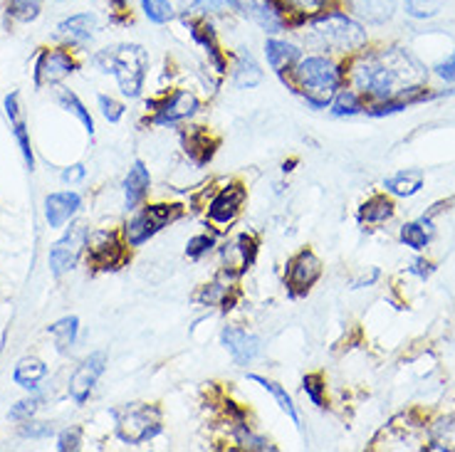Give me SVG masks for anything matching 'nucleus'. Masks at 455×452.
I'll use <instances>...</instances> for the list:
<instances>
[{"mask_svg":"<svg viewBox=\"0 0 455 452\" xmlns=\"http://www.w3.org/2000/svg\"><path fill=\"white\" fill-rule=\"evenodd\" d=\"M347 80L349 87L369 102L406 99L413 107L433 99L431 91L426 90L428 69L406 47L394 45L356 52L347 69Z\"/></svg>","mask_w":455,"mask_h":452,"instance_id":"nucleus-1","label":"nucleus"},{"mask_svg":"<svg viewBox=\"0 0 455 452\" xmlns=\"http://www.w3.org/2000/svg\"><path fill=\"white\" fill-rule=\"evenodd\" d=\"M344 82H347V67L337 57L309 52V55H302L295 69L283 80V84L292 94H297L307 109L324 112L330 109L331 97L344 87Z\"/></svg>","mask_w":455,"mask_h":452,"instance_id":"nucleus-2","label":"nucleus"},{"mask_svg":"<svg viewBox=\"0 0 455 452\" xmlns=\"http://www.w3.org/2000/svg\"><path fill=\"white\" fill-rule=\"evenodd\" d=\"M297 33L302 35L305 45L331 57H352L362 52L369 43L364 23L341 5L319 12Z\"/></svg>","mask_w":455,"mask_h":452,"instance_id":"nucleus-3","label":"nucleus"},{"mask_svg":"<svg viewBox=\"0 0 455 452\" xmlns=\"http://www.w3.org/2000/svg\"><path fill=\"white\" fill-rule=\"evenodd\" d=\"M94 65L112 75L126 99H139L148 75V50L137 43H119L94 55Z\"/></svg>","mask_w":455,"mask_h":452,"instance_id":"nucleus-4","label":"nucleus"},{"mask_svg":"<svg viewBox=\"0 0 455 452\" xmlns=\"http://www.w3.org/2000/svg\"><path fill=\"white\" fill-rule=\"evenodd\" d=\"M114 420V432L124 445H144L164 432V410L156 403L132 400L109 410Z\"/></svg>","mask_w":455,"mask_h":452,"instance_id":"nucleus-5","label":"nucleus"},{"mask_svg":"<svg viewBox=\"0 0 455 452\" xmlns=\"http://www.w3.org/2000/svg\"><path fill=\"white\" fill-rule=\"evenodd\" d=\"M183 215H186V208L181 203L139 205L137 210H132V218L122 226V235L132 250L141 248L151 238H156L164 227L179 223Z\"/></svg>","mask_w":455,"mask_h":452,"instance_id":"nucleus-6","label":"nucleus"},{"mask_svg":"<svg viewBox=\"0 0 455 452\" xmlns=\"http://www.w3.org/2000/svg\"><path fill=\"white\" fill-rule=\"evenodd\" d=\"M144 107L151 114L147 116L148 126H176L201 112V99L191 90H173L161 99H147Z\"/></svg>","mask_w":455,"mask_h":452,"instance_id":"nucleus-7","label":"nucleus"},{"mask_svg":"<svg viewBox=\"0 0 455 452\" xmlns=\"http://www.w3.org/2000/svg\"><path fill=\"white\" fill-rule=\"evenodd\" d=\"M179 20L186 28L188 37L194 40V45L204 50V55L208 57V65L216 69L218 77H226L228 69H230V62H228V52L220 45L213 18L194 15V12H179Z\"/></svg>","mask_w":455,"mask_h":452,"instance_id":"nucleus-8","label":"nucleus"},{"mask_svg":"<svg viewBox=\"0 0 455 452\" xmlns=\"http://www.w3.org/2000/svg\"><path fill=\"white\" fill-rule=\"evenodd\" d=\"M129 250L119 230H97L87 240V262L94 272H116L129 262Z\"/></svg>","mask_w":455,"mask_h":452,"instance_id":"nucleus-9","label":"nucleus"},{"mask_svg":"<svg viewBox=\"0 0 455 452\" xmlns=\"http://www.w3.org/2000/svg\"><path fill=\"white\" fill-rule=\"evenodd\" d=\"M322 260L312 248L297 250L290 260L284 262V289L290 299H302L312 292V287L322 277Z\"/></svg>","mask_w":455,"mask_h":452,"instance_id":"nucleus-10","label":"nucleus"},{"mask_svg":"<svg viewBox=\"0 0 455 452\" xmlns=\"http://www.w3.org/2000/svg\"><path fill=\"white\" fill-rule=\"evenodd\" d=\"M248 201V188L243 181H228L223 188L205 205V220L216 230L230 227L243 213V205Z\"/></svg>","mask_w":455,"mask_h":452,"instance_id":"nucleus-11","label":"nucleus"},{"mask_svg":"<svg viewBox=\"0 0 455 452\" xmlns=\"http://www.w3.org/2000/svg\"><path fill=\"white\" fill-rule=\"evenodd\" d=\"M218 252H220V274L238 282L258 260L260 240L255 233H238L235 238L228 240L226 245H220Z\"/></svg>","mask_w":455,"mask_h":452,"instance_id":"nucleus-12","label":"nucleus"},{"mask_svg":"<svg viewBox=\"0 0 455 452\" xmlns=\"http://www.w3.org/2000/svg\"><path fill=\"white\" fill-rule=\"evenodd\" d=\"M87 240H90V227L84 226V223H72L69 230H65V235L50 248V255H47L50 272L55 277H62V274L75 270L82 252L87 250Z\"/></svg>","mask_w":455,"mask_h":452,"instance_id":"nucleus-13","label":"nucleus"},{"mask_svg":"<svg viewBox=\"0 0 455 452\" xmlns=\"http://www.w3.org/2000/svg\"><path fill=\"white\" fill-rule=\"evenodd\" d=\"M77 59L72 55L69 47H45L40 50V55L35 59L33 67V84L35 90H43L47 84H60L68 80L69 75L77 72Z\"/></svg>","mask_w":455,"mask_h":452,"instance_id":"nucleus-14","label":"nucleus"},{"mask_svg":"<svg viewBox=\"0 0 455 452\" xmlns=\"http://www.w3.org/2000/svg\"><path fill=\"white\" fill-rule=\"evenodd\" d=\"M104 371H107V353H104V351H94V353H90V356L72 371V376H69V398H72L77 406H84V403L90 400L94 385L100 384V378L104 376Z\"/></svg>","mask_w":455,"mask_h":452,"instance_id":"nucleus-15","label":"nucleus"},{"mask_svg":"<svg viewBox=\"0 0 455 452\" xmlns=\"http://www.w3.org/2000/svg\"><path fill=\"white\" fill-rule=\"evenodd\" d=\"M243 15L251 18L252 23L265 33V37L292 33L290 18L277 0H243Z\"/></svg>","mask_w":455,"mask_h":452,"instance_id":"nucleus-16","label":"nucleus"},{"mask_svg":"<svg viewBox=\"0 0 455 452\" xmlns=\"http://www.w3.org/2000/svg\"><path fill=\"white\" fill-rule=\"evenodd\" d=\"M262 55L267 59V67L273 69L275 77L283 82L295 65L302 59L305 50L295 40H287L283 35H267L265 37V45H262Z\"/></svg>","mask_w":455,"mask_h":452,"instance_id":"nucleus-17","label":"nucleus"},{"mask_svg":"<svg viewBox=\"0 0 455 452\" xmlns=\"http://www.w3.org/2000/svg\"><path fill=\"white\" fill-rule=\"evenodd\" d=\"M220 344L230 353V359L235 366L245 369L251 366L262 353V341L258 334H252L248 329L240 327H223L220 329Z\"/></svg>","mask_w":455,"mask_h":452,"instance_id":"nucleus-18","label":"nucleus"},{"mask_svg":"<svg viewBox=\"0 0 455 452\" xmlns=\"http://www.w3.org/2000/svg\"><path fill=\"white\" fill-rule=\"evenodd\" d=\"M57 37L62 40L65 47H75V50H82L87 47L94 40V35L100 30V20L94 12H75V15H68L65 20L57 23Z\"/></svg>","mask_w":455,"mask_h":452,"instance_id":"nucleus-19","label":"nucleus"},{"mask_svg":"<svg viewBox=\"0 0 455 452\" xmlns=\"http://www.w3.org/2000/svg\"><path fill=\"white\" fill-rule=\"evenodd\" d=\"M181 147L188 161L198 169H204L213 161L220 141L205 126H186L181 131Z\"/></svg>","mask_w":455,"mask_h":452,"instance_id":"nucleus-20","label":"nucleus"},{"mask_svg":"<svg viewBox=\"0 0 455 452\" xmlns=\"http://www.w3.org/2000/svg\"><path fill=\"white\" fill-rule=\"evenodd\" d=\"M5 116H8V122H11L12 136H15V141H18V148H20V156L25 161V169L35 170V154H33V144H30V129L25 124V116H23V107H20V94L18 91H11L8 97H5Z\"/></svg>","mask_w":455,"mask_h":452,"instance_id":"nucleus-21","label":"nucleus"},{"mask_svg":"<svg viewBox=\"0 0 455 452\" xmlns=\"http://www.w3.org/2000/svg\"><path fill=\"white\" fill-rule=\"evenodd\" d=\"M240 292L235 289V280H228L226 274L218 272L213 282L204 284L198 292L194 294V302L201 306H220V312H230L238 305Z\"/></svg>","mask_w":455,"mask_h":452,"instance_id":"nucleus-22","label":"nucleus"},{"mask_svg":"<svg viewBox=\"0 0 455 452\" xmlns=\"http://www.w3.org/2000/svg\"><path fill=\"white\" fill-rule=\"evenodd\" d=\"M82 195L77 191H57L45 198V220L50 227H65L80 213Z\"/></svg>","mask_w":455,"mask_h":452,"instance_id":"nucleus-23","label":"nucleus"},{"mask_svg":"<svg viewBox=\"0 0 455 452\" xmlns=\"http://www.w3.org/2000/svg\"><path fill=\"white\" fill-rule=\"evenodd\" d=\"M124 208L132 213L137 210L139 205H144V201L148 198V191H151V170L141 159H137L132 166H129V173L124 176Z\"/></svg>","mask_w":455,"mask_h":452,"instance_id":"nucleus-24","label":"nucleus"},{"mask_svg":"<svg viewBox=\"0 0 455 452\" xmlns=\"http://www.w3.org/2000/svg\"><path fill=\"white\" fill-rule=\"evenodd\" d=\"M230 75H233V84L238 90H255L260 87L265 80V72H262L260 62L255 59L251 50L240 47L238 52L233 55V65H230Z\"/></svg>","mask_w":455,"mask_h":452,"instance_id":"nucleus-25","label":"nucleus"},{"mask_svg":"<svg viewBox=\"0 0 455 452\" xmlns=\"http://www.w3.org/2000/svg\"><path fill=\"white\" fill-rule=\"evenodd\" d=\"M283 5V11L290 18L292 33H297L305 23H309L312 18H317L319 12L330 11L341 5V0H277Z\"/></svg>","mask_w":455,"mask_h":452,"instance_id":"nucleus-26","label":"nucleus"},{"mask_svg":"<svg viewBox=\"0 0 455 452\" xmlns=\"http://www.w3.org/2000/svg\"><path fill=\"white\" fill-rule=\"evenodd\" d=\"M352 15L366 25L388 23L398 11V0H344Z\"/></svg>","mask_w":455,"mask_h":452,"instance_id":"nucleus-27","label":"nucleus"},{"mask_svg":"<svg viewBox=\"0 0 455 452\" xmlns=\"http://www.w3.org/2000/svg\"><path fill=\"white\" fill-rule=\"evenodd\" d=\"M396 213V205L388 198L387 193H376L371 198H366L364 203L359 205L356 213V223L359 226H384Z\"/></svg>","mask_w":455,"mask_h":452,"instance_id":"nucleus-28","label":"nucleus"},{"mask_svg":"<svg viewBox=\"0 0 455 452\" xmlns=\"http://www.w3.org/2000/svg\"><path fill=\"white\" fill-rule=\"evenodd\" d=\"M47 373H50V369H47L45 361H40L37 356H23L20 361L15 363L12 381L28 393H37L40 384L47 378Z\"/></svg>","mask_w":455,"mask_h":452,"instance_id":"nucleus-29","label":"nucleus"},{"mask_svg":"<svg viewBox=\"0 0 455 452\" xmlns=\"http://www.w3.org/2000/svg\"><path fill=\"white\" fill-rule=\"evenodd\" d=\"M230 425V442L238 445L240 450L248 452H277V445L273 440H267L265 435L255 432L248 425V420H238V423H228Z\"/></svg>","mask_w":455,"mask_h":452,"instance_id":"nucleus-30","label":"nucleus"},{"mask_svg":"<svg viewBox=\"0 0 455 452\" xmlns=\"http://www.w3.org/2000/svg\"><path fill=\"white\" fill-rule=\"evenodd\" d=\"M248 381L260 385L265 393H270V396L275 398L277 408L283 410L287 418L295 423L297 428L302 425V420H299V410H297L295 400H292V396L287 393V388H284V385H280L277 381H273V378H267V376H260V373H248Z\"/></svg>","mask_w":455,"mask_h":452,"instance_id":"nucleus-31","label":"nucleus"},{"mask_svg":"<svg viewBox=\"0 0 455 452\" xmlns=\"http://www.w3.org/2000/svg\"><path fill=\"white\" fill-rule=\"evenodd\" d=\"M423 183H426V173L421 169H406L384 178V191L394 198H411L421 191Z\"/></svg>","mask_w":455,"mask_h":452,"instance_id":"nucleus-32","label":"nucleus"},{"mask_svg":"<svg viewBox=\"0 0 455 452\" xmlns=\"http://www.w3.org/2000/svg\"><path fill=\"white\" fill-rule=\"evenodd\" d=\"M433 233H435L433 218L421 215L419 220H411V223H403V226H401V230H398V240H401L406 248L421 252V250H426L431 245Z\"/></svg>","mask_w":455,"mask_h":452,"instance_id":"nucleus-33","label":"nucleus"},{"mask_svg":"<svg viewBox=\"0 0 455 452\" xmlns=\"http://www.w3.org/2000/svg\"><path fill=\"white\" fill-rule=\"evenodd\" d=\"M181 12L194 15H243V0H181Z\"/></svg>","mask_w":455,"mask_h":452,"instance_id":"nucleus-34","label":"nucleus"},{"mask_svg":"<svg viewBox=\"0 0 455 452\" xmlns=\"http://www.w3.org/2000/svg\"><path fill=\"white\" fill-rule=\"evenodd\" d=\"M364 109H366L364 97L354 90V87H347V84H344V87L331 97V102H330V114L331 116H337V119H352V116L364 114Z\"/></svg>","mask_w":455,"mask_h":452,"instance_id":"nucleus-35","label":"nucleus"},{"mask_svg":"<svg viewBox=\"0 0 455 452\" xmlns=\"http://www.w3.org/2000/svg\"><path fill=\"white\" fill-rule=\"evenodd\" d=\"M47 334L55 339V346L60 353H68L75 344H77V334H80V319L75 317H62L57 319L55 324L47 327Z\"/></svg>","mask_w":455,"mask_h":452,"instance_id":"nucleus-36","label":"nucleus"},{"mask_svg":"<svg viewBox=\"0 0 455 452\" xmlns=\"http://www.w3.org/2000/svg\"><path fill=\"white\" fill-rule=\"evenodd\" d=\"M57 104L65 109V112H69L72 116H77V122H80L82 126H84V131L90 136H94V116L90 114V109L82 104V99L75 94L72 90H57L55 94Z\"/></svg>","mask_w":455,"mask_h":452,"instance_id":"nucleus-37","label":"nucleus"},{"mask_svg":"<svg viewBox=\"0 0 455 452\" xmlns=\"http://www.w3.org/2000/svg\"><path fill=\"white\" fill-rule=\"evenodd\" d=\"M45 0H5V15L15 23H35L43 15Z\"/></svg>","mask_w":455,"mask_h":452,"instance_id":"nucleus-38","label":"nucleus"},{"mask_svg":"<svg viewBox=\"0 0 455 452\" xmlns=\"http://www.w3.org/2000/svg\"><path fill=\"white\" fill-rule=\"evenodd\" d=\"M139 11L147 18L151 25H169L171 20H176L179 11L173 8L171 0H139Z\"/></svg>","mask_w":455,"mask_h":452,"instance_id":"nucleus-39","label":"nucleus"},{"mask_svg":"<svg viewBox=\"0 0 455 452\" xmlns=\"http://www.w3.org/2000/svg\"><path fill=\"white\" fill-rule=\"evenodd\" d=\"M216 248H218V230H205V233H198V235H194V238H188V242H186V258L194 262H201Z\"/></svg>","mask_w":455,"mask_h":452,"instance_id":"nucleus-40","label":"nucleus"},{"mask_svg":"<svg viewBox=\"0 0 455 452\" xmlns=\"http://www.w3.org/2000/svg\"><path fill=\"white\" fill-rule=\"evenodd\" d=\"M428 450H455V416H448L433 425Z\"/></svg>","mask_w":455,"mask_h":452,"instance_id":"nucleus-41","label":"nucleus"},{"mask_svg":"<svg viewBox=\"0 0 455 452\" xmlns=\"http://www.w3.org/2000/svg\"><path fill=\"white\" fill-rule=\"evenodd\" d=\"M448 0H403V12L413 20H433L441 15Z\"/></svg>","mask_w":455,"mask_h":452,"instance_id":"nucleus-42","label":"nucleus"},{"mask_svg":"<svg viewBox=\"0 0 455 452\" xmlns=\"http://www.w3.org/2000/svg\"><path fill=\"white\" fill-rule=\"evenodd\" d=\"M302 391H305V396L309 398V403L319 410H324L327 408V381H324V376L322 373H307L305 378H302Z\"/></svg>","mask_w":455,"mask_h":452,"instance_id":"nucleus-43","label":"nucleus"},{"mask_svg":"<svg viewBox=\"0 0 455 452\" xmlns=\"http://www.w3.org/2000/svg\"><path fill=\"white\" fill-rule=\"evenodd\" d=\"M20 438H30V440H45L55 435V423H47V420H23L20 423Z\"/></svg>","mask_w":455,"mask_h":452,"instance_id":"nucleus-44","label":"nucleus"},{"mask_svg":"<svg viewBox=\"0 0 455 452\" xmlns=\"http://www.w3.org/2000/svg\"><path fill=\"white\" fill-rule=\"evenodd\" d=\"M97 104H100V112H102V116L109 124H119L124 119L126 107L119 99H114L112 94H100Z\"/></svg>","mask_w":455,"mask_h":452,"instance_id":"nucleus-45","label":"nucleus"},{"mask_svg":"<svg viewBox=\"0 0 455 452\" xmlns=\"http://www.w3.org/2000/svg\"><path fill=\"white\" fill-rule=\"evenodd\" d=\"M82 435L84 430L80 425H69L57 435V452H77L82 448Z\"/></svg>","mask_w":455,"mask_h":452,"instance_id":"nucleus-46","label":"nucleus"},{"mask_svg":"<svg viewBox=\"0 0 455 452\" xmlns=\"http://www.w3.org/2000/svg\"><path fill=\"white\" fill-rule=\"evenodd\" d=\"M37 408H40V396L23 398V400H18V403H15V406L11 408V413H8V418L15 420V423H23V420L35 418V413H37Z\"/></svg>","mask_w":455,"mask_h":452,"instance_id":"nucleus-47","label":"nucleus"},{"mask_svg":"<svg viewBox=\"0 0 455 452\" xmlns=\"http://www.w3.org/2000/svg\"><path fill=\"white\" fill-rule=\"evenodd\" d=\"M433 75H435L438 80H443L445 84H455V50L433 67Z\"/></svg>","mask_w":455,"mask_h":452,"instance_id":"nucleus-48","label":"nucleus"},{"mask_svg":"<svg viewBox=\"0 0 455 452\" xmlns=\"http://www.w3.org/2000/svg\"><path fill=\"white\" fill-rule=\"evenodd\" d=\"M409 272H411V274H416L419 280H423V282H426V280L431 277L433 272H435V265H433L431 260H426V258H416V260L409 265Z\"/></svg>","mask_w":455,"mask_h":452,"instance_id":"nucleus-49","label":"nucleus"},{"mask_svg":"<svg viewBox=\"0 0 455 452\" xmlns=\"http://www.w3.org/2000/svg\"><path fill=\"white\" fill-rule=\"evenodd\" d=\"M84 176H87V169H84L82 163L68 166V169H62V173H60V178L65 183H80L84 181Z\"/></svg>","mask_w":455,"mask_h":452,"instance_id":"nucleus-50","label":"nucleus"},{"mask_svg":"<svg viewBox=\"0 0 455 452\" xmlns=\"http://www.w3.org/2000/svg\"><path fill=\"white\" fill-rule=\"evenodd\" d=\"M129 3H132V0H107V5H109L114 12V20H122V23L129 20Z\"/></svg>","mask_w":455,"mask_h":452,"instance_id":"nucleus-51","label":"nucleus"},{"mask_svg":"<svg viewBox=\"0 0 455 452\" xmlns=\"http://www.w3.org/2000/svg\"><path fill=\"white\" fill-rule=\"evenodd\" d=\"M381 277V272H379V267H371V272H369V277L366 274H362L359 280H354L352 282V289H364V287H371V284L376 282Z\"/></svg>","mask_w":455,"mask_h":452,"instance_id":"nucleus-52","label":"nucleus"}]
</instances>
